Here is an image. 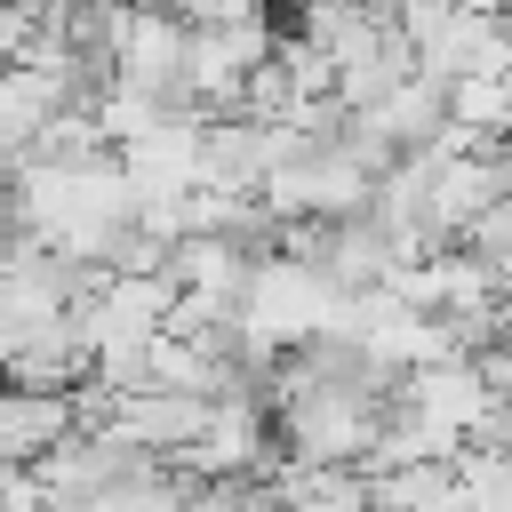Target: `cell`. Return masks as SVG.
Here are the masks:
<instances>
[{"mask_svg": "<svg viewBox=\"0 0 512 512\" xmlns=\"http://www.w3.org/2000/svg\"><path fill=\"white\" fill-rule=\"evenodd\" d=\"M272 24L264 16H240V24H192V48H184V104L200 112H240L248 96V72L272 56Z\"/></svg>", "mask_w": 512, "mask_h": 512, "instance_id": "cell-1", "label": "cell"}, {"mask_svg": "<svg viewBox=\"0 0 512 512\" xmlns=\"http://www.w3.org/2000/svg\"><path fill=\"white\" fill-rule=\"evenodd\" d=\"M168 464H184V472H200V480H264V464H272V416L232 384V392H216L208 432H200L184 456H168Z\"/></svg>", "mask_w": 512, "mask_h": 512, "instance_id": "cell-2", "label": "cell"}, {"mask_svg": "<svg viewBox=\"0 0 512 512\" xmlns=\"http://www.w3.org/2000/svg\"><path fill=\"white\" fill-rule=\"evenodd\" d=\"M400 400H408L424 424H440L448 440H472V432L488 424V408H496V384L480 376L472 352H456V360H424V368H408V376H400Z\"/></svg>", "mask_w": 512, "mask_h": 512, "instance_id": "cell-3", "label": "cell"}, {"mask_svg": "<svg viewBox=\"0 0 512 512\" xmlns=\"http://www.w3.org/2000/svg\"><path fill=\"white\" fill-rule=\"evenodd\" d=\"M168 112H176V96L136 88V80H120V72L96 88V120H104V144H112V152H120V144H136V136H152Z\"/></svg>", "mask_w": 512, "mask_h": 512, "instance_id": "cell-4", "label": "cell"}, {"mask_svg": "<svg viewBox=\"0 0 512 512\" xmlns=\"http://www.w3.org/2000/svg\"><path fill=\"white\" fill-rule=\"evenodd\" d=\"M448 112L488 128V136H504L512 128V72H456L448 80Z\"/></svg>", "mask_w": 512, "mask_h": 512, "instance_id": "cell-5", "label": "cell"}, {"mask_svg": "<svg viewBox=\"0 0 512 512\" xmlns=\"http://www.w3.org/2000/svg\"><path fill=\"white\" fill-rule=\"evenodd\" d=\"M464 248H480V256L496 264V280L512 288V192H504V200H488V208L464 224Z\"/></svg>", "mask_w": 512, "mask_h": 512, "instance_id": "cell-6", "label": "cell"}, {"mask_svg": "<svg viewBox=\"0 0 512 512\" xmlns=\"http://www.w3.org/2000/svg\"><path fill=\"white\" fill-rule=\"evenodd\" d=\"M8 64H16V48H8V40H0V80H8Z\"/></svg>", "mask_w": 512, "mask_h": 512, "instance_id": "cell-7", "label": "cell"}, {"mask_svg": "<svg viewBox=\"0 0 512 512\" xmlns=\"http://www.w3.org/2000/svg\"><path fill=\"white\" fill-rule=\"evenodd\" d=\"M456 8H504V0H456Z\"/></svg>", "mask_w": 512, "mask_h": 512, "instance_id": "cell-8", "label": "cell"}]
</instances>
